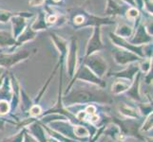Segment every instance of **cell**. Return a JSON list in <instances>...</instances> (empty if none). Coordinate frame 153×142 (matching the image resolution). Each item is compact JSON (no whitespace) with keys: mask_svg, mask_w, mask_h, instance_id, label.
I'll use <instances>...</instances> for the list:
<instances>
[{"mask_svg":"<svg viewBox=\"0 0 153 142\" xmlns=\"http://www.w3.org/2000/svg\"><path fill=\"white\" fill-rule=\"evenodd\" d=\"M138 15V10L136 9H130L128 12V18H135Z\"/></svg>","mask_w":153,"mask_h":142,"instance_id":"4dcf8cb0","label":"cell"},{"mask_svg":"<svg viewBox=\"0 0 153 142\" xmlns=\"http://www.w3.org/2000/svg\"><path fill=\"white\" fill-rule=\"evenodd\" d=\"M142 69L145 72H149L150 70V60H147L146 62H143V64H142Z\"/></svg>","mask_w":153,"mask_h":142,"instance_id":"f546056e","label":"cell"},{"mask_svg":"<svg viewBox=\"0 0 153 142\" xmlns=\"http://www.w3.org/2000/svg\"><path fill=\"white\" fill-rule=\"evenodd\" d=\"M75 80H80L89 83H93V85H96L102 88L105 86V82L100 78H98L87 65H84L79 69L77 74L75 75Z\"/></svg>","mask_w":153,"mask_h":142,"instance_id":"5b68a950","label":"cell"},{"mask_svg":"<svg viewBox=\"0 0 153 142\" xmlns=\"http://www.w3.org/2000/svg\"><path fill=\"white\" fill-rule=\"evenodd\" d=\"M23 142H38L36 140L33 135H30L29 133H27V131L25 129V133H24V138H23Z\"/></svg>","mask_w":153,"mask_h":142,"instance_id":"83f0119b","label":"cell"},{"mask_svg":"<svg viewBox=\"0 0 153 142\" xmlns=\"http://www.w3.org/2000/svg\"><path fill=\"white\" fill-rule=\"evenodd\" d=\"M15 44V40L6 31L0 30V46H10Z\"/></svg>","mask_w":153,"mask_h":142,"instance_id":"e0dca14e","label":"cell"},{"mask_svg":"<svg viewBox=\"0 0 153 142\" xmlns=\"http://www.w3.org/2000/svg\"><path fill=\"white\" fill-rule=\"evenodd\" d=\"M30 55L29 50H21L13 54H1L0 55V66L10 68L20 61H22Z\"/></svg>","mask_w":153,"mask_h":142,"instance_id":"277c9868","label":"cell"},{"mask_svg":"<svg viewBox=\"0 0 153 142\" xmlns=\"http://www.w3.org/2000/svg\"><path fill=\"white\" fill-rule=\"evenodd\" d=\"M120 113L126 118H138L140 117V113L137 111L136 108L131 107L130 105L126 103H121L119 106Z\"/></svg>","mask_w":153,"mask_h":142,"instance_id":"7c38bea8","label":"cell"},{"mask_svg":"<svg viewBox=\"0 0 153 142\" xmlns=\"http://www.w3.org/2000/svg\"><path fill=\"white\" fill-rule=\"evenodd\" d=\"M102 47L101 36H100V28L96 27L94 30L92 37L89 39L88 45L87 47V57L93 54L96 50H99Z\"/></svg>","mask_w":153,"mask_h":142,"instance_id":"52a82bcc","label":"cell"},{"mask_svg":"<svg viewBox=\"0 0 153 142\" xmlns=\"http://www.w3.org/2000/svg\"><path fill=\"white\" fill-rule=\"evenodd\" d=\"M76 56H77V43L76 40L73 39L70 49V53L68 57V75L72 77L74 75L75 65H76Z\"/></svg>","mask_w":153,"mask_h":142,"instance_id":"9c48e42d","label":"cell"},{"mask_svg":"<svg viewBox=\"0 0 153 142\" xmlns=\"http://www.w3.org/2000/svg\"><path fill=\"white\" fill-rule=\"evenodd\" d=\"M138 69H139V65H129V66L126 67L125 70L115 73L114 75L116 77L126 79V81H128L129 82H131L133 81V78H134L135 74L137 73V71H138Z\"/></svg>","mask_w":153,"mask_h":142,"instance_id":"30bf717a","label":"cell"},{"mask_svg":"<svg viewBox=\"0 0 153 142\" xmlns=\"http://www.w3.org/2000/svg\"><path fill=\"white\" fill-rule=\"evenodd\" d=\"M10 110V104L6 99H0V116L7 114Z\"/></svg>","mask_w":153,"mask_h":142,"instance_id":"603a6c76","label":"cell"},{"mask_svg":"<svg viewBox=\"0 0 153 142\" xmlns=\"http://www.w3.org/2000/svg\"><path fill=\"white\" fill-rule=\"evenodd\" d=\"M114 121L119 125L120 133H122L124 135L134 136L137 138L144 139V138L140 135V122L136 118H125L120 119L117 118H113Z\"/></svg>","mask_w":153,"mask_h":142,"instance_id":"7a4b0ae2","label":"cell"},{"mask_svg":"<svg viewBox=\"0 0 153 142\" xmlns=\"http://www.w3.org/2000/svg\"><path fill=\"white\" fill-rule=\"evenodd\" d=\"M89 134L88 130L85 127V126H81V125H77L74 127V135L75 138L78 136H88Z\"/></svg>","mask_w":153,"mask_h":142,"instance_id":"7402d4cb","label":"cell"},{"mask_svg":"<svg viewBox=\"0 0 153 142\" xmlns=\"http://www.w3.org/2000/svg\"><path fill=\"white\" fill-rule=\"evenodd\" d=\"M41 112H42V109L38 104H35L30 108V115L33 116V117H37V116L41 114Z\"/></svg>","mask_w":153,"mask_h":142,"instance_id":"d4e9b609","label":"cell"},{"mask_svg":"<svg viewBox=\"0 0 153 142\" xmlns=\"http://www.w3.org/2000/svg\"><path fill=\"white\" fill-rule=\"evenodd\" d=\"M30 133L33 134V136L37 140L38 142H48L45 136V132L44 129L42 128V126L38 124L37 122L33 123L30 126Z\"/></svg>","mask_w":153,"mask_h":142,"instance_id":"4fadbf2b","label":"cell"},{"mask_svg":"<svg viewBox=\"0 0 153 142\" xmlns=\"http://www.w3.org/2000/svg\"><path fill=\"white\" fill-rule=\"evenodd\" d=\"M12 16V13L6 10H0V22H7L8 19Z\"/></svg>","mask_w":153,"mask_h":142,"instance_id":"4316f807","label":"cell"},{"mask_svg":"<svg viewBox=\"0 0 153 142\" xmlns=\"http://www.w3.org/2000/svg\"><path fill=\"white\" fill-rule=\"evenodd\" d=\"M152 128V114L149 115L147 117V119H146V121L143 125V128L142 130L143 131H149Z\"/></svg>","mask_w":153,"mask_h":142,"instance_id":"484cf974","label":"cell"},{"mask_svg":"<svg viewBox=\"0 0 153 142\" xmlns=\"http://www.w3.org/2000/svg\"><path fill=\"white\" fill-rule=\"evenodd\" d=\"M118 142H126V141H124V140H118Z\"/></svg>","mask_w":153,"mask_h":142,"instance_id":"8d00e7d4","label":"cell"},{"mask_svg":"<svg viewBox=\"0 0 153 142\" xmlns=\"http://www.w3.org/2000/svg\"><path fill=\"white\" fill-rule=\"evenodd\" d=\"M116 33L119 34V36H121V37H129L131 33H132V29L129 26L123 24L116 30Z\"/></svg>","mask_w":153,"mask_h":142,"instance_id":"ac0fdd59","label":"cell"},{"mask_svg":"<svg viewBox=\"0 0 153 142\" xmlns=\"http://www.w3.org/2000/svg\"><path fill=\"white\" fill-rule=\"evenodd\" d=\"M151 41V37L146 33V31L145 29V27L141 26V27L137 30V33L135 34L134 38L131 40V45H139L146 43V42Z\"/></svg>","mask_w":153,"mask_h":142,"instance_id":"8fae6325","label":"cell"},{"mask_svg":"<svg viewBox=\"0 0 153 142\" xmlns=\"http://www.w3.org/2000/svg\"><path fill=\"white\" fill-rule=\"evenodd\" d=\"M46 28V25H45V21H44V17L43 15H40V18L39 20L37 21L36 20V22L33 25V29H45Z\"/></svg>","mask_w":153,"mask_h":142,"instance_id":"cb8c5ba5","label":"cell"},{"mask_svg":"<svg viewBox=\"0 0 153 142\" xmlns=\"http://www.w3.org/2000/svg\"><path fill=\"white\" fill-rule=\"evenodd\" d=\"M24 133H25V128L19 132L17 135H12L8 138H5L0 142H23V138H24Z\"/></svg>","mask_w":153,"mask_h":142,"instance_id":"d6986e66","label":"cell"},{"mask_svg":"<svg viewBox=\"0 0 153 142\" xmlns=\"http://www.w3.org/2000/svg\"><path fill=\"white\" fill-rule=\"evenodd\" d=\"M129 88V82H122V81H117L115 82L112 86H111V91L113 94L117 95V94H121L126 92L128 89Z\"/></svg>","mask_w":153,"mask_h":142,"instance_id":"2e32d148","label":"cell"},{"mask_svg":"<svg viewBox=\"0 0 153 142\" xmlns=\"http://www.w3.org/2000/svg\"><path fill=\"white\" fill-rule=\"evenodd\" d=\"M108 8L107 10V13H110V14H116V13H119L122 12V9H121L120 6H118L114 1L112 0H108Z\"/></svg>","mask_w":153,"mask_h":142,"instance_id":"44dd1931","label":"cell"},{"mask_svg":"<svg viewBox=\"0 0 153 142\" xmlns=\"http://www.w3.org/2000/svg\"><path fill=\"white\" fill-rule=\"evenodd\" d=\"M55 20H56V16H55V15H53V16H50L49 19H48V21H49L50 23H53V22H55Z\"/></svg>","mask_w":153,"mask_h":142,"instance_id":"836d02e7","label":"cell"},{"mask_svg":"<svg viewBox=\"0 0 153 142\" xmlns=\"http://www.w3.org/2000/svg\"><path fill=\"white\" fill-rule=\"evenodd\" d=\"M113 56L115 62L119 65H126L140 60L138 55L126 49H116L113 51Z\"/></svg>","mask_w":153,"mask_h":142,"instance_id":"8992f818","label":"cell"},{"mask_svg":"<svg viewBox=\"0 0 153 142\" xmlns=\"http://www.w3.org/2000/svg\"><path fill=\"white\" fill-rule=\"evenodd\" d=\"M74 20H75V22H76L77 24H80V23H82L83 21H84V18H83L82 16H76Z\"/></svg>","mask_w":153,"mask_h":142,"instance_id":"d6a6232c","label":"cell"},{"mask_svg":"<svg viewBox=\"0 0 153 142\" xmlns=\"http://www.w3.org/2000/svg\"><path fill=\"white\" fill-rule=\"evenodd\" d=\"M139 79H140V74L138 73V74H137V77H136V80L134 81L132 86L126 90V94H128L131 99H133L134 101L142 102V98H141L140 93H139V85H140Z\"/></svg>","mask_w":153,"mask_h":142,"instance_id":"5bb4252c","label":"cell"},{"mask_svg":"<svg viewBox=\"0 0 153 142\" xmlns=\"http://www.w3.org/2000/svg\"><path fill=\"white\" fill-rule=\"evenodd\" d=\"M34 36H35V34H34V32L31 31V29L26 30L24 33L19 35V39L17 41V45H20L21 43H23V42H25V41H28V40L34 38Z\"/></svg>","mask_w":153,"mask_h":142,"instance_id":"ffe728a7","label":"cell"},{"mask_svg":"<svg viewBox=\"0 0 153 142\" xmlns=\"http://www.w3.org/2000/svg\"><path fill=\"white\" fill-rule=\"evenodd\" d=\"M126 2H128V3H130V4H132V5L134 4V1H133V0H126Z\"/></svg>","mask_w":153,"mask_h":142,"instance_id":"e575fe53","label":"cell"},{"mask_svg":"<svg viewBox=\"0 0 153 142\" xmlns=\"http://www.w3.org/2000/svg\"><path fill=\"white\" fill-rule=\"evenodd\" d=\"M13 36L18 37V35L22 32L25 28V20L21 16H15L13 18Z\"/></svg>","mask_w":153,"mask_h":142,"instance_id":"9a60e30c","label":"cell"},{"mask_svg":"<svg viewBox=\"0 0 153 142\" xmlns=\"http://www.w3.org/2000/svg\"><path fill=\"white\" fill-rule=\"evenodd\" d=\"M86 65L100 79L105 74L108 69L107 63L99 54L89 55L86 60Z\"/></svg>","mask_w":153,"mask_h":142,"instance_id":"3957f363","label":"cell"},{"mask_svg":"<svg viewBox=\"0 0 153 142\" xmlns=\"http://www.w3.org/2000/svg\"><path fill=\"white\" fill-rule=\"evenodd\" d=\"M85 112L88 114V115H95V112H96V107L94 106V105H88V106H87Z\"/></svg>","mask_w":153,"mask_h":142,"instance_id":"f1b7e54d","label":"cell"},{"mask_svg":"<svg viewBox=\"0 0 153 142\" xmlns=\"http://www.w3.org/2000/svg\"><path fill=\"white\" fill-rule=\"evenodd\" d=\"M55 1H60V0H55Z\"/></svg>","mask_w":153,"mask_h":142,"instance_id":"74e56055","label":"cell"},{"mask_svg":"<svg viewBox=\"0 0 153 142\" xmlns=\"http://www.w3.org/2000/svg\"><path fill=\"white\" fill-rule=\"evenodd\" d=\"M62 102L66 106L91 102L109 104L112 102V99L102 89H96L93 87L91 88L88 86H78L73 88V90L68 95H65V97L62 99Z\"/></svg>","mask_w":153,"mask_h":142,"instance_id":"6da1fadb","label":"cell"},{"mask_svg":"<svg viewBox=\"0 0 153 142\" xmlns=\"http://www.w3.org/2000/svg\"><path fill=\"white\" fill-rule=\"evenodd\" d=\"M1 74H2V69L0 68V76H1Z\"/></svg>","mask_w":153,"mask_h":142,"instance_id":"d590c367","label":"cell"},{"mask_svg":"<svg viewBox=\"0 0 153 142\" xmlns=\"http://www.w3.org/2000/svg\"><path fill=\"white\" fill-rule=\"evenodd\" d=\"M43 2H44V0H30V4L31 6H39V5H41Z\"/></svg>","mask_w":153,"mask_h":142,"instance_id":"1f68e13d","label":"cell"},{"mask_svg":"<svg viewBox=\"0 0 153 142\" xmlns=\"http://www.w3.org/2000/svg\"><path fill=\"white\" fill-rule=\"evenodd\" d=\"M110 38L112 39V41L114 42V43L121 46V47H123L124 49H126V50H128V51H131V52H133V53H137V55H140V56H144V53L142 52V49H141V46H135L134 45H131V44H128L122 38V37H120V36L118 35H116V34H113V33H110Z\"/></svg>","mask_w":153,"mask_h":142,"instance_id":"ba28073f","label":"cell"}]
</instances>
